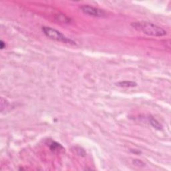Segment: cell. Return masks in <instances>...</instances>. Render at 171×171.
Returning a JSON list of instances; mask_svg holds the SVG:
<instances>
[{
    "label": "cell",
    "instance_id": "obj_9",
    "mask_svg": "<svg viewBox=\"0 0 171 171\" xmlns=\"http://www.w3.org/2000/svg\"><path fill=\"white\" fill-rule=\"evenodd\" d=\"M5 43L3 40H1L0 41V48H1V49H4V48H5Z\"/></svg>",
    "mask_w": 171,
    "mask_h": 171
},
{
    "label": "cell",
    "instance_id": "obj_6",
    "mask_svg": "<svg viewBox=\"0 0 171 171\" xmlns=\"http://www.w3.org/2000/svg\"><path fill=\"white\" fill-rule=\"evenodd\" d=\"M49 148H50L51 150L52 151H59L60 150H63L64 147L56 142H52L50 145H49Z\"/></svg>",
    "mask_w": 171,
    "mask_h": 171
},
{
    "label": "cell",
    "instance_id": "obj_8",
    "mask_svg": "<svg viewBox=\"0 0 171 171\" xmlns=\"http://www.w3.org/2000/svg\"><path fill=\"white\" fill-rule=\"evenodd\" d=\"M76 151L77 152V154H78L79 156H82V157H85L86 156V152H85L84 150H83L82 148L77 147V148H76Z\"/></svg>",
    "mask_w": 171,
    "mask_h": 171
},
{
    "label": "cell",
    "instance_id": "obj_5",
    "mask_svg": "<svg viewBox=\"0 0 171 171\" xmlns=\"http://www.w3.org/2000/svg\"><path fill=\"white\" fill-rule=\"evenodd\" d=\"M148 120H149V122H150V125L153 127L154 128L158 130H160L163 129V126H162L160 122H158L157 119H155L153 116H149Z\"/></svg>",
    "mask_w": 171,
    "mask_h": 171
},
{
    "label": "cell",
    "instance_id": "obj_1",
    "mask_svg": "<svg viewBox=\"0 0 171 171\" xmlns=\"http://www.w3.org/2000/svg\"><path fill=\"white\" fill-rule=\"evenodd\" d=\"M131 25L136 30L150 36L160 37L166 36L167 33L165 30L149 21H136V22L132 23Z\"/></svg>",
    "mask_w": 171,
    "mask_h": 171
},
{
    "label": "cell",
    "instance_id": "obj_3",
    "mask_svg": "<svg viewBox=\"0 0 171 171\" xmlns=\"http://www.w3.org/2000/svg\"><path fill=\"white\" fill-rule=\"evenodd\" d=\"M80 10L84 14L92 17H103L106 16V13L104 10L91 5H82L80 7Z\"/></svg>",
    "mask_w": 171,
    "mask_h": 171
},
{
    "label": "cell",
    "instance_id": "obj_2",
    "mask_svg": "<svg viewBox=\"0 0 171 171\" xmlns=\"http://www.w3.org/2000/svg\"><path fill=\"white\" fill-rule=\"evenodd\" d=\"M42 30L44 35L49 39L54 40V41L68 43V44L76 45L75 42L64 36L60 31L48 26H43Z\"/></svg>",
    "mask_w": 171,
    "mask_h": 171
},
{
    "label": "cell",
    "instance_id": "obj_4",
    "mask_svg": "<svg viewBox=\"0 0 171 171\" xmlns=\"http://www.w3.org/2000/svg\"><path fill=\"white\" fill-rule=\"evenodd\" d=\"M116 85L117 86L120 87V88H133V87H136L137 86V84L135 82H133V81L125 80L117 82Z\"/></svg>",
    "mask_w": 171,
    "mask_h": 171
},
{
    "label": "cell",
    "instance_id": "obj_7",
    "mask_svg": "<svg viewBox=\"0 0 171 171\" xmlns=\"http://www.w3.org/2000/svg\"><path fill=\"white\" fill-rule=\"evenodd\" d=\"M132 163L135 166H138V167L139 166L140 167H143V166H144V165H145V164L143 163L142 161L140 160H133Z\"/></svg>",
    "mask_w": 171,
    "mask_h": 171
}]
</instances>
